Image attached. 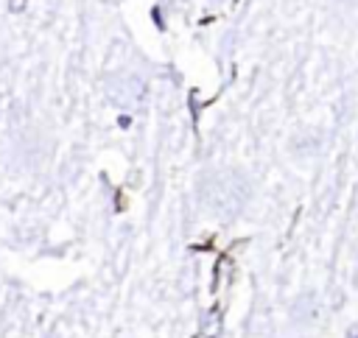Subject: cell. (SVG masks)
Instances as JSON below:
<instances>
[{"label": "cell", "mask_w": 358, "mask_h": 338, "mask_svg": "<svg viewBox=\"0 0 358 338\" xmlns=\"http://www.w3.org/2000/svg\"><path fill=\"white\" fill-rule=\"evenodd\" d=\"M199 330H201L204 338H218V332H221V310H218V307H210V310L201 316Z\"/></svg>", "instance_id": "3"}, {"label": "cell", "mask_w": 358, "mask_h": 338, "mask_svg": "<svg viewBox=\"0 0 358 338\" xmlns=\"http://www.w3.org/2000/svg\"><path fill=\"white\" fill-rule=\"evenodd\" d=\"M344 338H358V324H350L347 332H344Z\"/></svg>", "instance_id": "4"}, {"label": "cell", "mask_w": 358, "mask_h": 338, "mask_svg": "<svg viewBox=\"0 0 358 338\" xmlns=\"http://www.w3.org/2000/svg\"><path fill=\"white\" fill-rule=\"evenodd\" d=\"M106 98H109V103L129 109L145 98V81L131 73H117L106 81Z\"/></svg>", "instance_id": "2"}, {"label": "cell", "mask_w": 358, "mask_h": 338, "mask_svg": "<svg viewBox=\"0 0 358 338\" xmlns=\"http://www.w3.org/2000/svg\"><path fill=\"white\" fill-rule=\"evenodd\" d=\"M246 196H249V184L235 170H218L201 182V198L218 215H235L243 207Z\"/></svg>", "instance_id": "1"}]
</instances>
